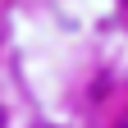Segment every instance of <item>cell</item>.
Segmentation results:
<instances>
[{
	"instance_id": "6da1fadb",
	"label": "cell",
	"mask_w": 128,
	"mask_h": 128,
	"mask_svg": "<svg viewBox=\"0 0 128 128\" xmlns=\"http://www.w3.org/2000/svg\"><path fill=\"white\" fill-rule=\"evenodd\" d=\"M0 128H5V110H0Z\"/></svg>"
},
{
	"instance_id": "7a4b0ae2",
	"label": "cell",
	"mask_w": 128,
	"mask_h": 128,
	"mask_svg": "<svg viewBox=\"0 0 128 128\" xmlns=\"http://www.w3.org/2000/svg\"><path fill=\"white\" fill-rule=\"evenodd\" d=\"M119 128H128V119H124V124H119Z\"/></svg>"
}]
</instances>
